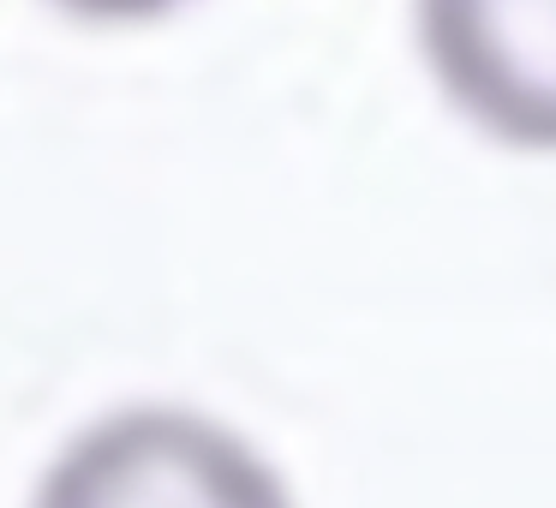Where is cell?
Instances as JSON below:
<instances>
[{"label": "cell", "instance_id": "cell-2", "mask_svg": "<svg viewBox=\"0 0 556 508\" xmlns=\"http://www.w3.org/2000/svg\"><path fill=\"white\" fill-rule=\"evenodd\" d=\"M413 30L479 132L556 156V0H413Z\"/></svg>", "mask_w": 556, "mask_h": 508}, {"label": "cell", "instance_id": "cell-1", "mask_svg": "<svg viewBox=\"0 0 556 508\" xmlns=\"http://www.w3.org/2000/svg\"><path fill=\"white\" fill-rule=\"evenodd\" d=\"M30 508H293L252 443L186 407H126L54 455Z\"/></svg>", "mask_w": 556, "mask_h": 508}, {"label": "cell", "instance_id": "cell-3", "mask_svg": "<svg viewBox=\"0 0 556 508\" xmlns=\"http://www.w3.org/2000/svg\"><path fill=\"white\" fill-rule=\"evenodd\" d=\"M61 13L90 18V25H144V18H162L186 0H54Z\"/></svg>", "mask_w": 556, "mask_h": 508}]
</instances>
